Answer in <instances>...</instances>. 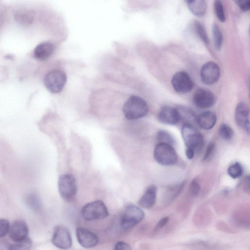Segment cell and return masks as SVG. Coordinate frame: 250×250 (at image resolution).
<instances>
[{"instance_id": "1", "label": "cell", "mask_w": 250, "mask_h": 250, "mask_svg": "<svg viewBox=\"0 0 250 250\" xmlns=\"http://www.w3.org/2000/svg\"><path fill=\"white\" fill-rule=\"evenodd\" d=\"M123 111L126 119L137 120L146 115L148 112V106L141 97L132 95L124 104Z\"/></svg>"}, {"instance_id": "2", "label": "cell", "mask_w": 250, "mask_h": 250, "mask_svg": "<svg viewBox=\"0 0 250 250\" xmlns=\"http://www.w3.org/2000/svg\"><path fill=\"white\" fill-rule=\"evenodd\" d=\"M154 157L159 164L169 166L175 164L177 161L178 156L172 145L159 143L154 149Z\"/></svg>"}, {"instance_id": "3", "label": "cell", "mask_w": 250, "mask_h": 250, "mask_svg": "<svg viewBox=\"0 0 250 250\" xmlns=\"http://www.w3.org/2000/svg\"><path fill=\"white\" fill-rule=\"evenodd\" d=\"M81 214L83 218L87 221L102 219L108 215V212L104 203L101 200H96L84 205Z\"/></svg>"}, {"instance_id": "4", "label": "cell", "mask_w": 250, "mask_h": 250, "mask_svg": "<svg viewBox=\"0 0 250 250\" xmlns=\"http://www.w3.org/2000/svg\"><path fill=\"white\" fill-rule=\"evenodd\" d=\"M181 134L187 148H192L196 151L202 147L204 141L203 136L192 124H184L182 128Z\"/></svg>"}, {"instance_id": "5", "label": "cell", "mask_w": 250, "mask_h": 250, "mask_svg": "<svg viewBox=\"0 0 250 250\" xmlns=\"http://www.w3.org/2000/svg\"><path fill=\"white\" fill-rule=\"evenodd\" d=\"M67 81L65 73L59 69L53 70L44 76L43 82L46 89L52 93H58L63 88Z\"/></svg>"}, {"instance_id": "6", "label": "cell", "mask_w": 250, "mask_h": 250, "mask_svg": "<svg viewBox=\"0 0 250 250\" xmlns=\"http://www.w3.org/2000/svg\"><path fill=\"white\" fill-rule=\"evenodd\" d=\"M145 213L139 207L130 205L126 207L121 220V227L124 229H129L138 223L144 218Z\"/></svg>"}, {"instance_id": "7", "label": "cell", "mask_w": 250, "mask_h": 250, "mask_svg": "<svg viewBox=\"0 0 250 250\" xmlns=\"http://www.w3.org/2000/svg\"><path fill=\"white\" fill-rule=\"evenodd\" d=\"M58 189L61 197L64 200L72 199L76 194L77 183L74 176L70 174L61 175L58 180Z\"/></svg>"}, {"instance_id": "8", "label": "cell", "mask_w": 250, "mask_h": 250, "mask_svg": "<svg viewBox=\"0 0 250 250\" xmlns=\"http://www.w3.org/2000/svg\"><path fill=\"white\" fill-rule=\"evenodd\" d=\"M52 242L56 247L61 249H68L72 246V241L69 230L62 225L54 228Z\"/></svg>"}, {"instance_id": "9", "label": "cell", "mask_w": 250, "mask_h": 250, "mask_svg": "<svg viewBox=\"0 0 250 250\" xmlns=\"http://www.w3.org/2000/svg\"><path fill=\"white\" fill-rule=\"evenodd\" d=\"M171 84L175 91L182 94L189 92L193 87V83L190 76L183 71L177 72L173 75Z\"/></svg>"}, {"instance_id": "10", "label": "cell", "mask_w": 250, "mask_h": 250, "mask_svg": "<svg viewBox=\"0 0 250 250\" xmlns=\"http://www.w3.org/2000/svg\"><path fill=\"white\" fill-rule=\"evenodd\" d=\"M200 76L202 82L208 85L216 83L220 76L219 66L214 62H209L202 67Z\"/></svg>"}, {"instance_id": "11", "label": "cell", "mask_w": 250, "mask_h": 250, "mask_svg": "<svg viewBox=\"0 0 250 250\" xmlns=\"http://www.w3.org/2000/svg\"><path fill=\"white\" fill-rule=\"evenodd\" d=\"M8 233L10 239L16 243L28 237L29 229L24 221L17 220L10 226Z\"/></svg>"}, {"instance_id": "12", "label": "cell", "mask_w": 250, "mask_h": 250, "mask_svg": "<svg viewBox=\"0 0 250 250\" xmlns=\"http://www.w3.org/2000/svg\"><path fill=\"white\" fill-rule=\"evenodd\" d=\"M214 101V96L212 93L205 89H198L193 95L194 103L197 107L202 109L212 106Z\"/></svg>"}, {"instance_id": "13", "label": "cell", "mask_w": 250, "mask_h": 250, "mask_svg": "<svg viewBox=\"0 0 250 250\" xmlns=\"http://www.w3.org/2000/svg\"><path fill=\"white\" fill-rule=\"evenodd\" d=\"M76 237L79 244L85 248L94 247L99 242L98 237L95 234L83 228L77 229Z\"/></svg>"}, {"instance_id": "14", "label": "cell", "mask_w": 250, "mask_h": 250, "mask_svg": "<svg viewBox=\"0 0 250 250\" xmlns=\"http://www.w3.org/2000/svg\"><path fill=\"white\" fill-rule=\"evenodd\" d=\"M249 114L248 105L244 102L239 103L235 111V121L239 126L248 133L250 132Z\"/></svg>"}, {"instance_id": "15", "label": "cell", "mask_w": 250, "mask_h": 250, "mask_svg": "<svg viewBox=\"0 0 250 250\" xmlns=\"http://www.w3.org/2000/svg\"><path fill=\"white\" fill-rule=\"evenodd\" d=\"M158 119L160 122L170 125H176L180 120L177 109L169 106H165L160 109Z\"/></svg>"}, {"instance_id": "16", "label": "cell", "mask_w": 250, "mask_h": 250, "mask_svg": "<svg viewBox=\"0 0 250 250\" xmlns=\"http://www.w3.org/2000/svg\"><path fill=\"white\" fill-rule=\"evenodd\" d=\"M156 195V187L153 185L148 186L138 201L139 206L144 208H151L155 203Z\"/></svg>"}, {"instance_id": "17", "label": "cell", "mask_w": 250, "mask_h": 250, "mask_svg": "<svg viewBox=\"0 0 250 250\" xmlns=\"http://www.w3.org/2000/svg\"><path fill=\"white\" fill-rule=\"evenodd\" d=\"M55 50L54 45L49 42H44L39 44L34 49V56L40 61L48 59Z\"/></svg>"}, {"instance_id": "18", "label": "cell", "mask_w": 250, "mask_h": 250, "mask_svg": "<svg viewBox=\"0 0 250 250\" xmlns=\"http://www.w3.org/2000/svg\"><path fill=\"white\" fill-rule=\"evenodd\" d=\"M196 122L201 128L210 129L216 124V114L210 111L204 112L196 117Z\"/></svg>"}, {"instance_id": "19", "label": "cell", "mask_w": 250, "mask_h": 250, "mask_svg": "<svg viewBox=\"0 0 250 250\" xmlns=\"http://www.w3.org/2000/svg\"><path fill=\"white\" fill-rule=\"evenodd\" d=\"M191 12L197 17L204 16L207 6L205 0H185Z\"/></svg>"}, {"instance_id": "20", "label": "cell", "mask_w": 250, "mask_h": 250, "mask_svg": "<svg viewBox=\"0 0 250 250\" xmlns=\"http://www.w3.org/2000/svg\"><path fill=\"white\" fill-rule=\"evenodd\" d=\"M14 17L18 23L25 26L31 24L34 20L33 13L29 10H20L15 13Z\"/></svg>"}, {"instance_id": "21", "label": "cell", "mask_w": 250, "mask_h": 250, "mask_svg": "<svg viewBox=\"0 0 250 250\" xmlns=\"http://www.w3.org/2000/svg\"><path fill=\"white\" fill-rule=\"evenodd\" d=\"M214 46L215 49L219 50L222 45L223 35L219 26L214 23L212 26Z\"/></svg>"}, {"instance_id": "22", "label": "cell", "mask_w": 250, "mask_h": 250, "mask_svg": "<svg viewBox=\"0 0 250 250\" xmlns=\"http://www.w3.org/2000/svg\"><path fill=\"white\" fill-rule=\"evenodd\" d=\"M177 110L180 115V120L186 121V124H191L190 123L196 122V117L191 110L184 107H180Z\"/></svg>"}, {"instance_id": "23", "label": "cell", "mask_w": 250, "mask_h": 250, "mask_svg": "<svg viewBox=\"0 0 250 250\" xmlns=\"http://www.w3.org/2000/svg\"><path fill=\"white\" fill-rule=\"evenodd\" d=\"M156 139L159 143H163L173 145L175 140L172 135L165 130H159L156 135Z\"/></svg>"}, {"instance_id": "24", "label": "cell", "mask_w": 250, "mask_h": 250, "mask_svg": "<svg viewBox=\"0 0 250 250\" xmlns=\"http://www.w3.org/2000/svg\"><path fill=\"white\" fill-rule=\"evenodd\" d=\"M243 172V167L238 162H236L231 165L228 169V174L231 178L234 179H236L241 177Z\"/></svg>"}, {"instance_id": "25", "label": "cell", "mask_w": 250, "mask_h": 250, "mask_svg": "<svg viewBox=\"0 0 250 250\" xmlns=\"http://www.w3.org/2000/svg\"><path fill=\"white\" fill-rule=\"evenodd\" d=\"M218 132L220 137L226 141L230 140L233 136V131L232 128L225 124H222L220 126Z\"/></svg>"}, {"instance_id": "26", "label": "cell", "mask_w": 250, "mask_h": 250, "mask_svg": "<svg viewBox=\"0 0 250 250\" xmlns=\"http://www.w3.org/2000/svg\"><path fill=\"white\" fill-rule=\"evenodd\" d=\"M214 8L218 19L221 22H224L226 20V16L224 6L221 0H214Z\"/></svg>"}, {"instance_id": "27", "label": "cell", "mask_w": 250, "mask_h": 250, "mask_svg": "<svg viewBox=\"0 0 250 250\" xmlns=\"http://www.w3.org/2000/svg\"><path fill=\"white\" fill-rule=\"evenodd\" d=\"M194 27L197 35L202 41L205 43H208L209 42L208 38L203 24L200 22L196 21L194 22Z\"/></svg>"}, {"instance_id": "28", "label": "cell", "mask_w": 250, "mask_h": 250, "mask_svg": "<svg viewBox=\"0 0 250 250\" xmlns=\"http://www.w3.org/2000/svg\"><path fill=\"white\" fill-rule=\"evenodd\" d=\"M32 240L27 237L21 241L16 242L11 245L10 250H28L32 246Z\"/></svg>"}, {"instance_id": "29", "label": "cell", "mask_w": 250, "mask_h": 250, "mask_svg": "<svg viewBox=\"0 0 250 250\" xmlns=\"http://www.w3.org/2000/svg\"><path fill=\"white\" fill-rule=\"evenodd\" d=\"M10 223L8 220L0 218V238L4 237L8 233Z\"/></svg>"}, {"instance_id": "30", "label": "cell", "mask_w": 250, "mask_h": 250, "mask_svg": "<svg viewBox=\"0 0 250 250\" xmlns=\"http://www.w3.org/2000/svg\"><path fill=\"white\" fill-rule=\"evenodd\" d=\"M201 189L200 185L196 179H193L190 183L189 190L190 194L194 197L197 196Z\"/></svg>"}, {"instance_id": "31", "label": "cell", "mask_w": 250, "mask_h": 250, "mask_svg": "<svg viewBox=\"0 0 250 250\" xmlns=\"http://www.w3.org/2000/svg\"><path fill=\"white\" fill-rule=\"evenodd\" d=\"M235 3L243 11H248L250 8V0H233Z\"/></svg>"}, {"instance_id": "32", "label": "cell", "mask_w": 250, "mask_h": 250, "mask_svg": "<svg viewBox=\"0 0 250 250\" xmlns=\"http://www.w3.org/2000/svg\"><path fill=\"white\" fill-rule=\"evenodd\" d=\"M215 146V145L214 143L211 142L209 144L205 151L203 159V161H207L211 156L214 150Z\"/></svg>"}, {"instance_id": "33", "label": "cell", "mask_w": 250, "mask_h": 250, "mask_svg": "<svg viewBox=\"0 0 250 250\" xmlns=\"http://www.w3.org/2000/svg\"><path fill=\"white\" fill-rule=\"evenodd\" d=\"M114 249L117 250H131V248L128 244L123 241H118L116 243Z\"/></svg>"}, {"instance_id": "34", "label": "cell", "mask_w": 250, "mask_h": 250, "mask_svg": "<svg viewBox=\"0 0 250 250\" xmlns=\"http://www.w3.org/2000/svg\"><path fill=\"white\" fill-rule=\"evenodd\" d=\"M168 220L169 218L168 217H164L161 219L157 224L155 228V231L159 230L160 229L163 228L167 223Z\"/></svg>"}, {"instance_id": "35", "label": "cell", "mask_w": 250, "mask_h": 250, "mask_svg": "<svg viewBox=\"0 0 250 250\" xmlns=\"http://www.w3.org/2000/svg\"><path fill=\"white\" fill-rule=\"evenodd\" d=\"M186 154L187 157V158L191 160L193 158L195 154V151L192 148H187L186 151Z\"/></svg>"}]
</instances>
